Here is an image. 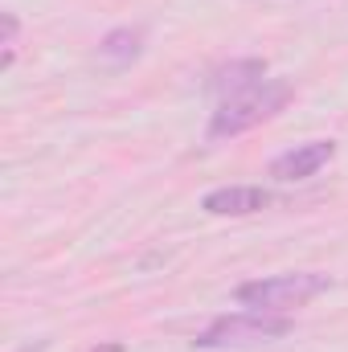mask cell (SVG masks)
<instances>
[{
    "label": "cell",
    "mask_w": 348,
    "mask_h": 352,
    "mask_svg": "<svg viewBox=\"0 0 348 352\" xmlns=\"http://www.w3.org/2000/svg\"><path fill=\"white\" fill-rule=\"evenodd\" d=\"M17 29H21V25H17V16H12V12H4V45H8V50H12V37H17Z\"/></svg>",
    "instance_id": "cell-8"
},
{
    "label": "cell",
    "mask_w": 348,
    "mask_h": 352,
    "mask_svg": "<svg viewBox=\"0 0 348 352\" xmlns=\"http://www.w3.org/2000/svg\"><path fill=\"white\" fill-rule=\"evenodd\" d=\"M291 94H295L291 82L270 78V82H262V87L246 90V94L226 98V102L213 111V119H209V140H230V135H242V131L259 127L262 119L279 115V111L291 102Z\"/></svg>",
    "instance_id": "cell-1"
},
{
    "label": "cell",
    "mask_w": 348,
    "mask_h": 352,
    "mask_svg": "<svg viewBox=\"0 0 348 352\" xmlns=\"http://www.w3.org/2000/svg\"><path fill=\"white\" fill-rule=\"evenodd\" d=\"M328 291V274H274V278H254V283H242L234 291V299L250 311H291V307H303L312 303L316 295Z\"/></svg>",
    "instance_id": "cell-2"
},
{
    "label": "cell",
    "mask_w": 348,
    "mask_h": 352,
    "mask_svg": "<svg viewBox=\"0 0 348 352\" xmlns=\"http://www.w3.org/2000/svg\"><path fill=\"white\" fill-rule=\"evenodd\" d=\"M274 197L259 188V184H230V188H213L201 197V209L213 213V217H246V213H259L266 209Z\"/></svg>",
    "instance_id": "cell-5"
},
{
    "label": "cell",
    "mask_w": 348,
    "mask_h": 352,
    "mask_svg": "<svg viewBox=\"0 0 348 352\" xmlns=\"http://www.w3.org/2000/svg\"><path fill=\"white\" fill-rule=\"evenodd\" d=\"M332 156H336V144H332V140H312V144H299V148L274 156V160H270V176L283 180V184H291V180H307V176L320 173Z\"/></svg>",
    "instance_id": "cell-4"
},
{
    "label": "cell",
    "mask_w": 348,
    "mask_h": 352,
    "mask_svg": "<svg viewBox=\"0 0 348 352\" xmlns=\"http://www.w3.org/2000/svg\"><path fill=\"white\" fill-rule=\"evenodd\" d=\"M262 74H266V62L262 58H246V62H230L226 70H217L213 78V90L217 94H246V90L262 87Z\"/></svg>",
    "instance_id": "cell-6"
},
{
    "label": "cell",
    "mask_w": 348,
    "mask_h": 352,
    "mask_svg": "<svg viewBox=\"0 0 348 352\" xmlns=\"http://www.w3.org/2000/svg\"><path fill=\"white\" fill-rule=\"evenodd\" d=\"M94 352H123L119 344H107V349H94Z\"/></svg>",
    "instance_id": "cell-9"
},
{
    "label": "cell",
    "mask_w": 348,
    "mask_h": 352,
    "mask_svg": "<svg viewBox=\"0 0 348 352\" xmlns=\"http://www.w3.org/2000/svg\"><path fill=\"white\" fill-rule=\"evenodd\" d=\"M295 324L287 316H270V311H242V316H217L197 340L193 349H250L287 336Z\"/></svg>",
    "instance_id": "cell-3"
},
{
    "label": "cell",
    "mask_w": 348,
    "mask_h": 352,
    "mask_svg": "<svg viewBox=\"0 0 348 352\" xmlns=\"http://www.w3.org/2000/svg\"><path fill=\"white\" fill-rule=\"evenodd\" d=\"M140 50H144V29H131V25H123V29H111L107 37H102V45H98V58L107 62V66H131L135 58H140Z\"/></svg>",
    "instance_id": "cell-7"
}]
</instances>
